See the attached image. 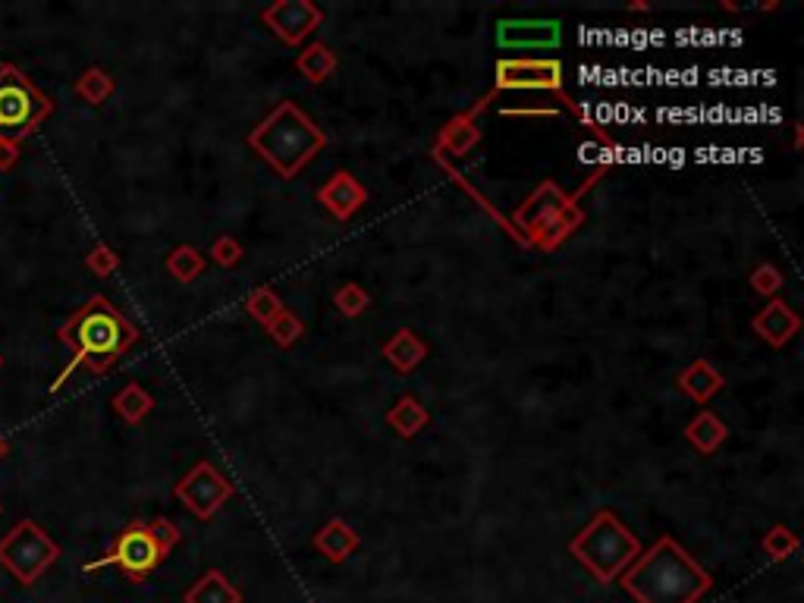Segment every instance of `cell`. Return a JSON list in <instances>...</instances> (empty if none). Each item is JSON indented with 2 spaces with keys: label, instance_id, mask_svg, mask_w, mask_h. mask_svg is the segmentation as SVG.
<instances>
[{
  "label": "cell",
  "instance_id": "obj_17",
  "mask_svg": "<svg viewBox=\"0 0 804 603\" xmlns=\"http://www.w3.org/2000/svg\"><path fill=\"white\" fill-rule=\"evenodd\" d=\"M299 70L311 82H321V79H327L333 70H337V57H333V51L324 48V44H311V48L299 57Z\"/></svg>",
  "mask_w": 804,
  "mask_h": 603
},
{
  "label": "cell",
  "instance_id": "obj_10",
  "mask_svg": "<svg viewBox=\"0 0 804 603\" xmlns=\"http://www.w3.org/2000/svg\"><path fill=\"white\" fill-rule=\"evenodd\" d=\"M500 88H560L563 66L556 60H503L497 66Z\"/></svg>",
  "mask_w": 804,
  "mask_h": 603
},
{
  "label": "cell",
  "instance_id": "obj_24",
  "mask_svg": "<svg viewBox=\"0 0 804 603\" xmlns=\"http://www.w3.org/2000/svg\"><path fill=\"white\" fill-rule=\"evenodd\" d=\"M249 311L261 321H274V315H280V299L271 293V289H258V293L249 299Z\"/></svg>",
  "mask_w": 804,
  "mask_h": 603
},
{
  "label": "cell",
  "instance_id": "obj_4",
  "mask_svg": "<svg viewBox=\"0 0 804 603\" xmlns=\"http://www.w3.org/2000/svg\"><path fill=\"white\" fill-rule=\"evenodd\" d=\"M572 553L600 578V582H610L619 569H625L635 560L641 547L635 534L625 528L613 512H600V516L572 541Z\"/></svg>",
  "mask_w": 804,
  "mask_h": 603
},
{
  "label": "cell",
  "instance_id": "obj_2",
  "mask_svg": "<svg viewBox=\"0 0 804 603\" xmlns=\"http://www.w3.org/2000/svg\"><path fill=\"white\" fill-rule=\"evenodd\" d=\"M707 585L710 578L688 560V553L673 538H663L622 578V588L641 603H695Z\"/></svg>",
  "mask_w": 804,
  "mask_h": 603
},
{
  "label": "cell",
  "instance_id": "obj_12",
  "mask_svg": "<svg viewBox=\"0 0 804 603\" xmlns=\"http://www.w3.org/2000/svg\"><path fill=\"white\" fill-rule=\"evenodd\" d=\"M321 201L324 205L337 214L340 220L352 217L355 211L362 208V201H365V189L359 180H352L349 173H337L333 180L321 189Z\"/></svg>",
  "mask_w": 804,
  "mask_h": 603
},
{
  "label": "cell",
  "instance_id": "obj_8",
  "mask_svg": "<svg viewBox=\"0 0 804 603\" xmlns=\"http://www.w3.org/2000/svg\"><path fill=\"white\" fill-rule=\"evenodd\" d=\"M233 494V487H230V481L223 478L220 472L214 465H208V462H201V465H195L192 472L176 484V497H180L195 516H201V519H208V516H214L217 512V506L227 500Z\"/></svg>",
  "mask_w": 804,
  "mask_h": 603
},
{
  "label": "cell",
  "instance_id": "obj_15",
  "mask_svg": "<svg viewBox=\"0 0 804 603\" xmlns=\"http://www.w3.org/2000/svg\"><path fill=\"white\" fill-rule=\"evenodd\" d=\"M384 355L402 371H412L421 359H424V346L415 340V333L412 330H402L396 333V337L384 346Z\"/></svg>",
  "mask_w": 804,
  "mask_h": 603
},
{
  "label": "cell",
  "instance_id": "obj_7",
  "mask_svg": "<svg viewBox=\"0 0 804 603\" xmlns=\"http://www.w3.org/2000/svg\"><path fill=\"white\" fill-rule=\"evenodd\" d=\"M57 560V544L35 522H19L4 541H0V563H4L22 585L35 578Z\"/></svg>",
  "mask_w": 804,
  "mask_h": 603
},
{
  "label": "cell",
  "instance_id": "obj_11",
  "mask_svg": "<svg viewBox=\"0 0 804 603\" xmlns=\"http://www.w3.org/2000/svg\"><path fill=\"white\" fill-rule=\"evenodd\" d=\"M264 19L271 22V29L289 41V44H299L308 32L318 29L321 22V10L311 7L308 0H286V4H274L264 10Z\"/></svg>",
  "mask_w": 804,
  "mask_h": 603
},
{
  "label": "cell",
  "instance_id": "obj_1",
  "mask_svg": "<svg viewBox=\"0 0 804 603\" xmlns=\"http://www.w3.org/2000/svg\"><path fill=\"white\" fill-rule=\"evenodd\" d=\"M57 337H60V343L73 349V362L60 371V381L54 384V390H60V384L76 368L104 374L132 343L139 340V330L120 315L114 302H107L104 296H92L70 321L57 330Z\"/></svg>",
  "mask_w": 804,
  "mask_h": 603
},
{
  "label": "cell",
  "instance_id": "obj_6",
  "mask_svg": "<svg viewBox=\"0 0 804 603\" xmlns=\"http://www.w3.org/2000/svg\"><path fill=\"white\" fill-rule=\"evenodd\" d=\"M176 541V531L164 522V519H158L154 525H142V522H132L120 538H117V544L110 547V553L104 556L101 563H92L88 569H98V566H110V563H117L129 578H145L154 566H158L164 556H167V550H170V544Z\"/></svg>",
  "mask_w": 804,
  "mask_h": 603
},
{
  "label": "cell",
  "instance_id": "obj_26",
  "mask_svg": "<svg viewBox=\"0 0 804 603\" xmlns=\"http://www.w3.org/2000/svg\"><path fill=\"white\" fill-rule=\"evenodd\" d=\"M299 330H302V327H299L293 318H289V315H283V321H280V324H277V321H271V333H274V337H277L283 346L293 343V337H296Z\"/></svg>",
  "mask_w": 804,
  "mask_h": 603
},
{
  "label": "cell",
  "instance_id": "obj_9",
  "mask_svg": "<svg viewBox=\"0 0 804 603\" xmlns=\"http://www.w3.org/2000/svg\"><path fill=\"white\" fill-rule=\"evenodd\" d=\"M560 22L556 19H506L497 26L500 48L531 51V48H556L560 44Z\"/></svg>",
  "mask_w": 804,
  "mask_h": 603
},
{
  "label": "cell",
  "instance_id": "obj_16",
  "mask_svg": "<svg viewBox=\"0 0 804 603\" xmlns=\"http://www.w3.org/2000/svg\"><path fill=\"white\" fill-rule=\"evenodd\" d=\"M688 440L695 443L701 453H713V450H717V446L726 440V428L720 424V418H717V415L704 412V415H698L695 421H691V428H688Z\"/></svg>",
  "mask_w": 804,
  "mask_h": 603
},
{
  "label": "cell",
  "instance_id": "obj_21",
  "mask_svg": "<svg viewBox=\"0 0 804 603\" xmlns=\"http://www.w3.org/2000/svg\"><path fill=\"white\" fill-rule=\"evenodd\" d=\"M189 603H236V591L223 582L217 572H211L205 582H201L192 594Z\"/></svg>",
  "mask_w": 804,
  "mask_h": 603
},
{
  "label": "cell",
  "instance_id": "obj_28",
  "mask_svg": "<svg viewBox=\"0 0 804 603\" xmlns=\"http://www.w3.org/2000/svg\"><path fill=\"white\" fill-rule=\"evenodd\" d=\"M214 258H217L220 264H236V261H239V245H236L233 239H220V242L214 245Z\"/></svg>",
  "mask_w": 804,
  "mask_h": 603
},
{
  "label": "cell",
  "instance_id": "obj_22",
  "mask_svg": "<svg viewBox=\"0 0 804 603\" xmlns=\"http://www.w3.org/2000/svg\"><path fill=\"white\" fill-rule=\"evenodd\" d=\"M76 92H79L85 101L101 104L110 92H114V82H110V76L101 73V70H88V73L76 82Z\"/></svg>",
  "mask_w": 804,
  "mask_h": 603
},
{
  "label": "cell",
  "instance_id": "obj_25",
  "mask_svg": "<svg viewBox=\"0 0 804 603\" xmlns=\"http://www.w3.org/2000/svg\"><path fill=\"white\" fill-rule=\"evenodd\" d=\"M365 293L359 286H343L340 293H337V305H340V311L343 315H362L365 311Z\"/></svg>",
  "mask_w": 804,
  "mask_h": 603
},
{
  "label": "cell",
  "instance_id": "obj_13",
  "mask_svg": "<svg viewBox=\"0 0 804 603\" xmlns=\"http://www.w3.org/2000/svg\"><path fill=\"white\" fill-rule=\"evenodd\" d=\"M754 330L761 333V337H767L773 346H779V343H786L792 333L798 330V318L792 315V311L783 302H770L764 315L754 318Z\"/></svg>",
  "mask_w": 804,
  "mask_h": 603
},
{
  "label": "cell",
  "instance_id": "obj_3",
  "mask_svg": "<svg viewBox=\"0 0 804 603\" xmlns=\"http://www.w3.org/2000/svg\"><path fill=\"white\" fill-rule=\"evenodd\" d=\"M249 145L280 176H296L324 148V132L311 123L293 101H283L252 136Z\"/></svg>",
  "mask_w": 804,
  "mask_h": 603
},
{
  "label": "cell",
  "instance_id": "obj_19",
  "mask_svg": "<svg viewBox=\"0 0 804 603\" xmlns=\"http://www.w3.org/2000/svg\"><path fill=\"white\" fill-rule=\"evenodd\" d=\"M424 421H428V412H424L412 396H406V399H402L399 406L390 412V424H396V431H399V434H406V437H412L415 431H421V428H424Z\"/></svg>",
  "mask_w": 804,
  "mask_h": 603
},
{
  "label": "cell",
  "instance_id": "obj_27",
  "mask_svg": "<svg viewBox=\"0 0 804 603\" xmlns=\"http://www.w3.org/2000/svg\"><path fill=\"white\" fill-rule=\"evenodd\" d=\"M88 267H92V271H98V274H110L117 267V258L110 255L107 249H95L92 255H88Z\"/></svg>",
  "mask_w": 804,
  "mask_h": 603
},
{
  "label": "cell",
  "instance_id": "obj_29",
  "mask_svg": "<svg viewBox=\"0 0 804 603\" xmlns=\"http://www.w3.org/2000/svg\"><path fill=\"white\" fill-rule=\"evenodd\" d=\"M7 450H10V446H7V440H4V437H0V459H4V456H7Z\"/></svg>",
  "mask_w": 804,
  "mask_h": 603
},
{
  "label": "cell",
  "instance_id": "obj_5",
  "mask_svg": "<svg viewBox=\"0 0 804 603\" xmlns=\"http://www.w3.org/2000/svg\"><path fill=\"white\" fill-rule=\"evenodd\" d=\"M51 101L16 66H0V148H16L48 120Z\"/></svg>",
  "mask_w": 804,
  "mask_h": 603
},
{
  "label": "cell",
  "instance_id": "obj_18",
  "mask_svg": "<svg viewBox=\"0 0 804 603\" xmlns=\"http://www.w3.org/2000/svg\"><path fill=\"white\" fill-rule=\"evenodd\" d=\"M114 406H117V412L129 421V424H136V421H142L148 412H151V396L139 387V384H129L117 399H114Z\"/></svg>",
  "mask_w": 804,
  "mask_h": 603
},
{
  "label": "cell",
  "instance_id": "obj_20",
  "mask_svg": "<svg viewBox=\"0 0 804 603\" xmlns=\"http://www.w3.org/2000/svg\"><path fill=\"white\" fill-rule=\"evenodd\" d=\"M318 547L327 550L333 560H343V556L355 547V534L346 531L343 522H330L321 534H318Z\"/></svg>",
  "mask_w": 804,
  "mask_h": 603
},
{
  "label": "cell",
  "instance_id": "obj_14",
  "mask_svg": "<svg viewBox=\"0 0 804 603\" xmlns=\"http://www.w3.org/2000/svg\"><path fill=\"white\" fill-rule=\"evenodd\" d=\"M720 384H723V377H720L717 371H713L707 362H695V365H691V368L682 374V381H679V387H682L685 393L695 396L698 402H707L713 390H720Z\"/></svg>",
  "mask_w": 804,
  "mask_h": 603
},
{
  "label": "cell",
  "instance_id": "obj_23",
  "mask_svg": "<svg viewBox=\"0 0 804 603\" xmlns=\"http://www.w3.org/2000/svg\"><path fill=\"white\" fill-rule=\"evenodd\" d=\"M170 271L180 277V280H195L201 274V267H205V261H201V255L195 249H189V245H183V249H176L167 261Z\"/></svg>",
  "mask_w": 804,
  "mask_h": 603
}]
</instances>
